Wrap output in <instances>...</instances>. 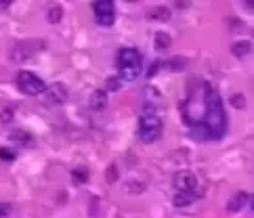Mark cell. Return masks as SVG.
<instances>
[{"label": "cell", "instance_id": "obj_25", "mask_svg": "<svg viewBox=\"0 0 254 218\" xmlns=\"http://www.w3.org/2000/svg\"><path fill=\"white\" fill-rule=\"evenodd\" d=\"M244 6L248 9V13H254V0H242Z\"/></svg>", "mask_w": 254, "mask_h": 218}, {"label": "cell", "instance_id": "obj_5", "mask_svg": "<svg viewBox=\"0 0 254 218\" xmlns=\"http://www.w3.org/2000/svg\"><path fill=\"white\" fill-rule=\"evenodd\" d=\"M93 11H95V19L99 25L110 28L113 23V0H95L93 2Z\"/></svg>", "mask_w": 254, "mask_h": 218}, {"label": "cell", "instance_id": "obj_4", "mask_svg": "<svg viewBox=\"0 0 254 218\" xmlns=\"http://www.w3.org/2000/svg\"><path fill=\"white\" fill-rule=\"evenodd\" d=\"M17 88L23 94L36 97V94H42L47 86H44V82L38 78L36 74H32V72H19V76H17Z\"/></svg>", "mask_w": 254, "mask_h": 218}, {"label": "cell", "instance_id": "obj_9", "mask_svg": "<svg viewBox=\"0 0 254 218\" xmlns=\"http://www.w3.org/2000/svg\"><path fill=\"white\" fill-rule=\"evenodd\" d=\"M246 202H250V195L244 193V191H238V193L227 202V210H229V212H239V210L246 206Z\"/></svg>", "mask_w": 254, "mask_h": 218}, {"label": "cell", "instance_id": "obj_27", "mask_svg": "<svg viewBox=\"0 0 254 218\" xmlns=\"http://www.w3.org/2000/svg\"><path fill=\"white\" fill-rule=\"evenodd\" d=\"M13 0H0V9H6V6H11Z\"/></svg>", "mask_w": 254, "mask_h": 218}, {"label": "cell", "instance_id": "obj_23", "mask_svg": "<svg viewBox=\"0 0 254 218\" xmlns=\"http://www.w3.org/2000/svg\"><path fill=\"white\" fill-rule=\"evenodd\" d=\"M107 88H110L111 93H116L120 88V80L118 78H110V80H107Z\"/></svg>", "mask_w": 254, "mask_h": 218}, {"label": "cell", "instance_id": "obj_20", "mask_svg": "<svg viewBox=\"0 0 254 218\" xmlns=\"http://www.w3.org/2000/svg\"><path fill=\"white\" fill-rule=\"evenodd\" d=\"M229 103L236 107V109H246V97L244 94H239V93H236L233 97L229 99Z\"/></svg>", "mask_w": 254, "mask_h": 218}, {"label": "cell", "instance_id": "obj_24", "mask_svg": "<svg viewBox=\"0 0 254 218\" xmlns=\"http://www.w3.org/2000/svg\"><path fill=\"white\" fill-rule=\"evenodd\" d=\"M11 212H13L11 206H6V203H0V216H11Z\"/></svg>", "mask_w": 254, "mask_h": 218}, {"label": "cell", "instance_id": "obj_13", "mask_svg": "<svg viewBox=\"0 0 254 218\" xmlns=\"http://www.w3.org/2000/svg\"><path fill=\"white\" fill-rule=\"evenodd\" d=\"M170 44H173V38H170L166 31H158L156 34V48L158 50H168Z\"/></svg>", "mask_w": 254, "mask_h": 218}, {"label": "cell", "instance_id": "obj_7", "mask_svg": "<svg viewBox=\"0 0 254 218\" xmlns=\"http://www.w3.org/2000/svg\"><path fill=\"white\" fill-rule=\"evenodd\" d=\"M34 53H36L34 44H30V42H17L15 47L9 50V57H11V61H15V63H23V61H28Z\"/></svg>", "mask_w": 254, "mask_h": 218}, {"label": "cell", "instance_id": "obj_28", "mask_svg": "<svg viewBox=\"0 0 254 218\" xmlns=\"http://www.w3.org/2000/svg\"><path fill=\"white\" fill-rule=\"evenodd\" d=\"M250 208L254 210V195H250Z\"/></svg>", "mask_w": 254, "mask_h": 218}, {"label": "cell", "instance_id": "obj_14", "mask_svg": "<svg viewBox=\"0 0 254 218\" xmlns=\"http://www.w3.org/2000/svg\"><path fill=\"white\" fill-rule=\"evenodd\" d=\"M149 17L156 19V21H168L170 19V11L166 6H154V9L149 11Z\"/></svg>", "mask_w": 254, "mask_h": 218}, {"label": "cell", "instance_id": "obj_11", "mask_svg": "<svg viewBox=\"0 0 254 218\" xmlns=\"http://www.w3.org/2000/svg\"><path fill=\"white\" fill-rule=\"evenodd\" d=\"M88 105H91V109H95V111H103L107 107V93L105 91H95L91 94V99H88Z\"/></svg>", "mask_w": 254, "mask_h": 218}, {"label": "cell", "instance_id": "obj_2", "mask_svg": "<svg viewBox=\"0 0 254 218\" xmlns=\"http://www.w3.org/2000/svg\"><path fill=\"white\" fill-rule=\"evenodd\" d=\"M143 69V57L137 48H122L118 53V74L120 80L135 82L141 76Z\"/></svg>", "mask_w": 254, "mask_h": 218}, {"label": "cell", "instance_id": "obj_19", "mask_svg": "<svg viewBox=\"0 0 254 218\" xmlns=\"http://www.w3.org/2000/svg\"><path fill=\"white\" fill-rule=\"evenodd\" d=\"M145 187H147L145 183H126L124 191H128V193H132V195H139V193H143L145 191Z\"/></svg>", "mask_w": 254, "mask_h": 218}, {"label": "cell", "instance_id": "obj_26", "mask_svg": "<svg viewBox=\"0 0 254 218\" xmlns=\"http://www.w3.org/2000/svg\"><path fill=\"white\" fill-rule=\"evenodd\" d=\"M176 6H181V9H189V0H175Z\"/></svg>", "mask_w": 254, "mask_h": 218}, {"label": "cell", "instance_id": "obj_3", "mask_svg": "<svg viewBox=\"0 0 254 218\" xmlns=\"http://www.w3.org/2000/svg\"><path fill=\"white\" fill-rule=\"evenodd\" d=\"M162 134V120L156 115V111H147L139 120V139L141 143H154Z\"/></svg>", "mask_w": 254, "mask_h": 218}, {"label": "cell", "instance_id": "obj_12", "mask_svg": "<svg viewBox=\"0 0 254 218\" xmlns=\"http://www.w3.org/2000/svg\"><path fill=\"white\" fill-rule=\"evenodd\" d=\"M252 50V44L246 42V40H239V42H233L231 44V53L236 57H246Z\"/></svg>", "mask_w": 254, "mask_h": 218}, {"label": "cell", "instance_id": "obj_17", "mask_svg": "<svg viewBox=\"0 0 254 218\" xmlns=\"http://www.w3.org/2000/svg\"><path fill=\"white\" fill-rule=\"evenodd\" d=\"M9 139H11V140H17V143H21V145L32 143V137H30L28 132H23V130H13Z\"/></svg>", "mask_w": 254, "mask_h": 218}, {"label": "cell", "instance_id": "obj_15", "mask_svg": "<svg viewBox=\"0 0 254 218\" xmlns=\"http://www.w3.org/2000/svg\"><path fill=\"white\" fill-rule=\"evenodd\" d=\"M13 118H15V109L11 105H0V124H11Z\"/></svg>", "mask_w": 254, "mask_h": 218}, {"label": "cell", "instance_id": "obj_21", "mask_svg": "<svg viewBox=\"0 0 254 218\" xmlns=\"http://www.w3.org/2000/svg\"><path fill=\"white\" fill-rule=\"evenodd\" d=\"M105 181L110 183V185L118 181V166H110V168H107V172H105Z\"/></svg>", "mask_w": 254, "mask_h": 218}, {"label": "cell", "instance_id": "obj_8", "mask_svg": "<svg viewBox=\"0 0 254 218\" xmlns=\"http://www.w3.org/2000/svg\"><path fill=\"white\" fill-rule=\"evenodd\" d=\"M44 99L48 101V103H53V105H61V103H65L67 101V88L59 84V82H55V84H50L44 88Z\"/></svg>", "mask_w": 254, "mask_h": 218}, {"label": "cell", "instance_id": "obj_6", "mask_svg": "<svg viewBox=\"0 0 254 218\" xmlns=\"http://www.w3.org/2000/svg\"><path fill=\"white\" fill-rule=\"evenodd\" d=\"M173 185H175L176 191H195L198 189V176L189 170H181L175 174Z\"/></svg>", "mask_w": 254, "mask_h": 218}, {"label": "cell", "instance_id": "obj_18", "mask_svg": "<svg viewBox=\"0 0 254 218\" xmlns=\"http://www.w3.org/2000/svg\"><path fill=\"white\" fill-rule=\"evenodd\" d=\"M61 17H63V9H61V6H50L48 13H47V19H48L50 23H59Z\"/></svg>", "mask_w": 254, "mask_h": 218}, {"label": "cell", "instance_id": "obj_16", "mask_svg": "<svg viewBox=\"0 0 254 218\" xmlns=\"http://www.w3.org/2000/svg\"><path fill=\"white\" fill-rule=\"evenodd\" d=\"M72 181H74L76 185L88 183V170H86V168H76V170L72 172Z\"/></svg>", "mask_w": 254, "mask_h": 218}, {"label": "cell", "instance_id": "obj_22", "mask_svg": "<svg viewBox=\"0 0 254 218\" xmlns=\"http://www.w3.org/2000/svg\"><path fill=\"white\" fill-rule=\"evenodd\" d=\"M0 159H2V162H13V159H15V151L0 147Z\"/></svg>", "mask_w": 254, "mask_h": 218}, {"label": "cell", "instance_id": "obj_1", "mask_svg": "<svg viewBox=\"0 0 254 218\" xmlns=\"http://www.w3.org/2000/svg\"><path fill=\"white\" fill-rule=\"evenodd\" d=\"M204 105H206V113L200 126H204L208 130V139H221L227 130V118H225V109L221 103L219 93L212 86L204 84Z\"/></svg>", "mask_w": 254, "mask_h": 218}, {"label": "cell", "instance_id": "obj_10", "mask_svg": "<svg viewBox=\"0 0 254 218\" xmlns=\"http://www.w3.org/2000/svg\"><path fill=\"white\" fill-rule=\"evenodd\" d=\"M195 191H176L175 197H173V203H175V208H185L189 206V203H193L195 202Z\"/></svg>", "mask_w": 254, "mask_h": 218}]
</instances>
